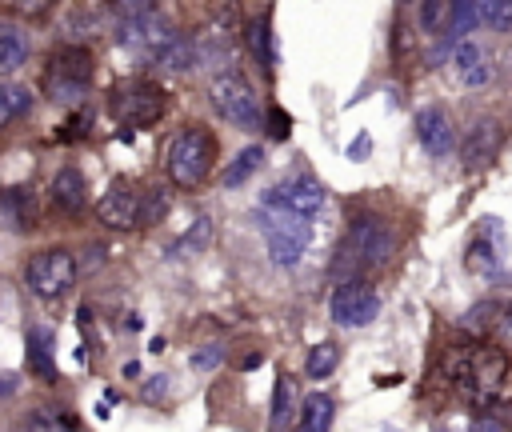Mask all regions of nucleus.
<instances>
[{"instance_id": "nucleus-10", "label": "nucleus", "mask_w": 512, "mask_h": 432, "mask_svg": "<svg viewBox=\"0 0 512 432\" xmlns=\"http://www.w3.org/2000/svg\"><path fill=\"white\" fill-rule=\"evenodd\" d=\"M328 312H332V320H336L340 328H364V324L376 320L380 296H376L372 284H364V280H344V284L332 292Z\"/></svg>"}, {"instance_id": "nucleus-26", "label": "nucleus", "mask_w": 512, "mask_h": 432, "mask_svg": "<svg viewBox=\"0 0 512 432\" xmlns=\"http://www.w3.org/2000/svg\"><path fill=\"white\" fill-rule=\"evenodd\" d=\"M336 364H340V348H336L332 340H324V344H316V348L308 352L304 372H308L312 380H324V376H332V372H336Z\"/></svg>"}, {"instance_id": "nucleus-35", "label": "nucleus", "mask_w": 512, "mask_h": 432, "mask_svg": "<svg viewBox=\"0 0 512 432\" xmlns=\"http://www.w3.org/2000/svg\"><path fill=\"white\" fill-rule=\"evenodd\" d=\"M220 356H224V348L208 344L204 352H196V356H192V368H212V364H220Z\"/></svg>"}, {"instance_id": "nucleus-17", "label": "nucleus", "mask_w": 512, "mask_h": 432, "mask_svg": "<svg viewBox=\"0 0 512 432\" xmlns=\"http://www.w3.org/2000/svg\"><path fill=\"white\" fill-rule=\"evenodd\" d=\"M28 36L12 24H0V76H12L28 64Z\"/></svg>"}, {"instance_id": "nucleus-9", "label": "nucleus", "mask_w": 512, "mask_h": 432, "mask_svg": "<svg viewBox=\"0 0 512 432\" xmlns=\"http://www.w3.org/2000/svg\"><path fill=\"white\" fill-rule=\"evenodd\" d=\"M176 36H180V32H176L164 16H156V12L124 16V24H120V44H124L128 52L144 56V60H156V56H160Z\"/></svg>"}, {"instance_id": "nucleus-34", "label": "nucleus", "mask_w": 512, "mask_h": 432, "mask_svg": "<svg viewBox=\"0 0 512 432\" xmlns=\"http://www.w3.org/2000/svg\"><path fill=\"white\" fill-rule=\"evenodd\" d=\"M268 128H272V136H276V140H284V136H288V128H292L288 112H284V108H272V112H268Z\"/></svg>"}, {"instance_id": "nucleus-5", "label": "nucleus", "mask_w": 512, "mask_h": 432, "mask_svg": "<svg viewBox=\"0 0 512 432\" xmlns=\"http://www.w3.org/2000/svg\"><path fill=\"white\" fill-rule=\"evenodd\" d=\"M208 100H212V108H216L228 124H236V128H244V132H252V128L260 124L256 92H252V84H248L240 72H220V76H212Z\"/></svg>"}, {"instance_id": "nucleus-32", "label": "nucleus", "mask_w": 512, "mask_h": 432, "mask_svg": "<svg viewBox=\"0 0 512 432\" xmlns=\"http://www.w3.org/2000/svg\"><path fill=\"white\" fill-rule=\"evenodd\" d=\"M12 12H20V16H44L48 8H52V0H4Z\"/></svg>"}, {"instance_id": "nucleus-22", "label": "nucleus", "mask_w": 512, "mask_h": 432, "mask_svg": "<svg viewBox=\"0 0 512 432\" xmlns=\"http://www.w3.org/2000/svg\"><path fill=\"white\" fill-rule=\"evenodd\" d=\"M332 396H324V392H312V396H304V404H300V428L304 432H324L328 424H332Z\"/></svg>"}, {"instance_id": "nucleus-19", "label": "nucleus", "mask_w": 512, "mask_h": 432, "mask_svg": "<svg viewBox=\"0 0 512 432\" xmlns=\"http://www.w3.org/2000/svg\"><path fill=\"white\" fill-rule=\"evenodd\" d=\"M260 164H264V148H240L232 160H228V168H224V184L228 188H240V184H248L256 172H260Z\"/></svg>"}, {"instance_id": "nucleus-7", "label": "nucleus", "mask_w": 512, "mask_h": 432, "mask_svg": "<svg viewBox=\"0 0 512 432\" xmlns=\"http://www.w3.org/2000/svg\"><path fill=\"white\" fill-rule=\"evenodd\" d=\"M108 108L120 124H136V128H148L164 116V92L148 80H128V84H116L112 96H108Z\"/></svg>"}, {"instance_id": "nucleus-29", "label": "nucleus", "mask_w": 512, "mask_h": 432, "mask_svg": "<svg viewBox=\"0 0 512 432\" xmlns=\"http://www.w3.org/2000/svg\"><path fill=\"white\" fill-rule=\"evenodd\" d=\"M248 44H252L256 60H260L264 68H272L276 52H272V28H268V16H260V20H252V24H248Z\"/></svg>"}, {"instance_id": "nucleus-15", "label": "nucleus", "mask_w": 512, "mask_h": 432, "mask_svg": "<svg viewBox=\"0 0 512 432\" xmlns=\"http://www.w3.org/2000/svg\"><path fill=\"white\" fill-rule=\"evenodd\" d=\"M84 200H88L84 176H80L76 168H60V172L52 176V204H56L60 212H80Z\"/></svg>"}, {"instance_id": "nucleus-2", "label": "nucleus", "mask_w": 512, "mask_h": 432, "mask_svg": "<svg viewBox=\"0 0 512 432\" xmlns=\"http://www.w3.org/2000/svg\"><path fill=\"white\" fill-rule=\"evenodd\" d=\"M92 72H96L92 52L80 48V44H64V48H56L52 60H48L44 92H48L56 104H80L84 92L92 88Z\"/></svg>"}, {"instance_id": "nucleus-21", "label": "nucleus", "mask_w": 512, "mask_h": 432, "mask_svg": "<svg viewBox=\"0 0 512 432\" xmlns=\"http://www.w3.org/2000/svg\"><path fill=\"white\" fill-rule=\"evenodd\" d=\"M28 108H32V92H28V88H20V84L0 80V132H4L8 124H16Z\"/></svg>"}, {"instance_id": "nucleus-16", "label": "nucleus", "mask_w": 512, "mask_h": 432, "mask_svg": "<svg viewBox=\"0 0 512 432\" xmlns=\"http://www.w3.org/2000/svg\"><path fill=\"white\" fill-rule=\"evenodd\" d=\"M0 212L12 220V228H32V224H36V192L24 188V184L4 188V196H0Z\"/></svg>"}, {"instance_id": "nucleus-6", "label": "nucleus", "mask_w": 512, "mask_h": 432, "mask_svg": "<svg viewBox=\"0 0 512 432\" xmlns=\"http://www.w3.org/2000/svg\"><path fill=\"white\" fill-rule=\"evenodd\" d=\"M396 252V232L380 216H360L344 240V260L352 268H380Z\"/></svg>"}, {"instance_id": "nucleus-31", "label": "nucleus", "mask_w": 512, "mask_h": 432, "mask_svg": "<svg viewBox=\"0 0 512 432\" xmlns=\"http://www.w3.org/2000/svg\"><path fill=\"white\" fill-rule=\"evenodd\" d=\"M476 16L488 20L492 28H512V0H472Z\"/></svg>"}, {"instance_id": "nucleus-1", "label": "nucleus", "mask_w": 512, "mask_h": 432, "mask_svg": "<svg viewBox=\"0 0 512 432\" xmlns=\"http://www.w3.org/2000/svg\"><path fill=\"white\" fill-rule=\"evenodd\" d=\"M256 224H260V232H264V240H268L272 264H280V268L300 264V256H304V248H308V240H312V220H308V216L292 212L288 204H280V200L268 192L264 204H260V212H256Z\"/></svg>"}, {"instance_id": "nucleus-13", "label": "nucleus", "mask_w": 512, "mask_h": 432, "mask_svg": "<svg viewBox=\"0 0 512 432\" xmlns=\"http://www.w3.org/2000/svg\"><path fill=\"white\" fill-rule=\"evenodd\" d=\"M272 196L280 200V204H288L292 212H300V216H316L320 208H324V188H320V180H312V176H300V180H288V184H280V188H272Z\"/></svg>"}, {"instance_id": "nucleus-37", "label": "nucleus", "mask_w": 512, "mask_h": 432, "mask_svg": "<svg viewBox=\"0 0 512 432\" xmlns=\"http://www.w3.org/2000/svg\"><path fill=\"white\" fill-rule=\"evenodd\" d=\"M16 384H12V376H0V396H8Z\"/></svg>"}, {"instance_id": "nucleus-11", "label": "nucleus", "mask_w": 512, "mask_h": 432, "mask_svg": "<svg viewBox=\"0 0 512 432\" xmlns=\"http://www.w3.org/2000/svg\"><path fill=\"white\" fill-rule=\"evenodd\" d=\"M416 136L428 156H448L456 148V128L444 108H420L416 112Z\"/></svg>"}, {"instance_id": "nucleus-23", "label": "nucleus", "mask_w": 512, "mask_h": 432, "mask_svg": "<svg viewBox=\"0 0 512 432\" xmlns=\"http://www.w3.org/2000/svg\"><path fill=\"white\" fill-rule=\"evenodd\" d=\"M476 4L472 0H452V12H448V32H444V48H452L456 40H464L472 28H476Z\"/></svg>"}, {"instance_id": "nucleus-33", "label": "nucleus", "mask_w": 512, "mask_h": 432, "mask_svg": "<svg viewBox=\"0 0 512 432\" xmlns=\"http://www.w3.org/2000/svg\"><path fill=\"white\" fill-rule=\"evenodd\" d=\"M112 8H116L120 16H140V12H152L156 0H112Z\"/></svg>"}, {"instance_id": "nucleus-12", "label": "nucleus", "mask_w": 512, "mask_h": 432, "mask_svg": "<svg viewBox=\"0 0 512 432\" xmlns=\"http://www.w3.org/2000/svg\"><path fill=\"white\" fill-rule=\"evenodd\" d=\"M136 212H140V196H136L132 188H124V184H112V188L96 200V216H100V224H108V228H132V224H136Z\"/></svg>"}, {"instance_id": "nucleus-14", "label": "nucleus", "mask_w": 512, "mask_h": 432, "mask_svg": "<svg viewBox=\"0 0 512 432\" xmlns=\"http://www.w3.org/2000/svg\"><path fill=\"white\" fill-rule=\"evenodd\" d=\"M496 148H500V128L492 124V120H480L468 136H464V168H484L492 156H496Z\"/></svg>"}, {"instance_id": "nucleus-24", "label": "nucleus", "mask_w": 512, "mask_h": 432, "mask_svg": "<svg viewBox=\"0 0 512 432\" xmlns=\"http://www.w3.org/2000/svg\"><path fill=\"white\" fill-rule=\"evenodd\" d=\"M448 12H452V0H420V12H416L420 32L444 40V32H448Z\"/></svg>"}, {"instance_id": "nucleus-3", "label": "nucleus", "mask_w": 512, "mask_h": 432, "mask_svg": "<svg viewBox=\"0 0 512 432\" xmlns=\"http://www.w3.org/2000/svg\"><path fill=\"white\" fill-rule=\"evenodd\" d=\"M504 376H508V356H504L500 348H492V344L468 348V352H464V364H460V372H456L460 388H464L468 400L480 404V408L500 396Z\"/></svg>"}, {"instance_id": "nucleus-8", "label": "nucleus", "mask_w": 512, "mask_h": 432, "mask_svg": "<svg viewBox=\"0 0 512 432\" xmlns=\"http://www.w3.org/2000/svg\"><path fill=\"white\" fill-rule=\"evenodd\" d=\"M76 256L68 248H44L40 256H32V264L24 268V280L36 296L52 300V296H64L72 284H76Z\"/></svg>"}, {"instance_id": "nucleus-28", "label": "nucleus", "mask_w": 512, "mask_h": 432, "mask_svg": "<svg viewBox=\"0 0 512 432\" xmlns=\"http://www.w3.org/2000/svg\"><path fill=\"white\" fill-rule=\"evenodd\" d=\"M212 240V220L208 216H196V224L172 244V256H192V252H204Z\"/></svg>"}, {"instance_id": "nucleus-20", "label": "nucleus", "mask_w": 512, "mask_h": 432, "mask_svg": "<svg viewBox=\"0 0 512 432\" xmlns=\"http://www.w3.org/2000/svg\"><path fill=\"white\" fill-rule=\"evenodd\" d=\"M28 368L44 380L56 376V364H52V332L48 328H32L28 332Z\"/></svg>"}, {"instance_id": "nucleus-18", "label": "nucleus", "mask_w": 512, "mask_h": 432, "mask_svg": "<svg viewBox=\"0 0 512 432\" xmlns=\"http://www.w3.org/2000/svg\"><path fill=\"white\" fill-rule=\"evenodd\" d=\"M452 60H456V72H460V80H464V84H484V80H488V68H484V52H480L476 44H468V40H456V48H452Z\"/></svg>"}, {"instance_id": "nucleus-4", "label": "nucleus", "mask_w": 512, "mask_h": 432, "mask_svg": "<svg viewBox=\"0 0 512 432\" xmlns=\"http://www.w3.org/2000/svg\"><path fill=\"white\" fill-rule=\"evenodd\" d=\"M212 156H216V144H212V136H208L204 128L180 132V136L172 140V148H168V176H172V184L196 188V184L208 176Z\"/></svg>"}, {"instance_id": "nucleus-36", "label": "nucleus", "mask_w": 512, "mask_h": 432, "mask_svg": "<svg viewBox=\"0 0 512 432\" xmlns=\"http://www.w3.org/2000/svg\"><path fill=\"white\" fill-rule=\"evenodd\" d=\"M368 148H372V144H368V136H360V140H356L348 152H352V160H364V152H368Z\"/></svg>"}, {"instance_id": "nucleus-30", "label": "nucleus", "mask_w": 512, "mask_h": 432, "mask_svg": "<svg viewBox=\"0 0 512 432\" xmlns=\"http://www.w3.org/2000/svg\"><path fill=\"white\" fill-rule=\"evenodd\" d=\"M168 204H172V196H168V188H152L144 200H140V212H136V224H160L164 220V212H168Z\"/></svg>"}, {"instance_id": "nucleus-27", "label": "nucleus", "mask_w": 512, "mask_h": 432, "mask_svg": "<svg viewBox=\"0 0 512 432\" xmlns=\"http://www.w3.org/2000/svg\"><path fill=\"white\" fill-rule=\"evenodd\" d=\"M156 64H160V68H168V72H184V68H192V64H196V44H192V40H184V36H176V40L156 56Z\"/></svg>"}, {"instance_id": "nucleus-25", "label": "nucleus", "mask_w": 512, "mask_h": 432, "mask_svg": "<svg viewBox=\"0 0 512 432\" xmlns=\"http://www.w3.org/2000/svg\"><path fill=\"white\" fill-rule=\"evenodd\" d=\"M296 412V380L288 372L276 376V396H272V428H284Z\"/></svg>"}]
</instances>
